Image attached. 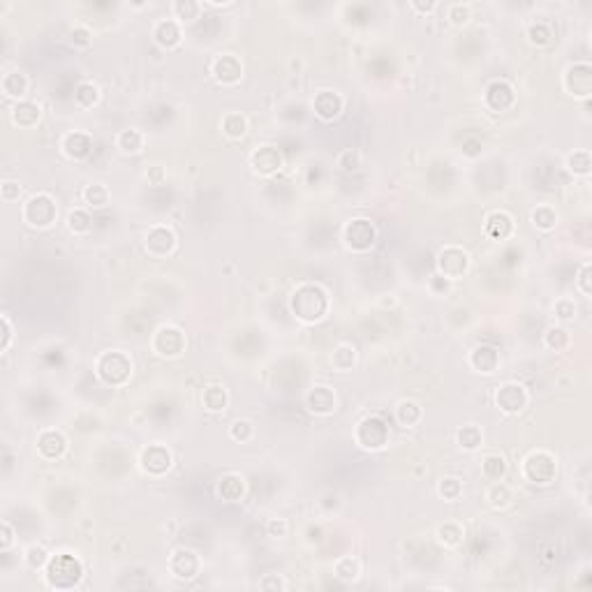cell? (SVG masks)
I'll return each mask as SVG.
<instances>
[{
    "instance_id": "obj_1",
    "label": "cell",
    "mask_w": 592,
    "mask_h": 592,
    "mask_svg": "<svg viewBox=\"0 0 592 592\" xmlns=\"http://www.w3.org/2000/svg\"><path fill=\"white\" fill-rule=\"evenodd\" d=\"M291 315L303 322V324H315L324 320L329 313V294L317 282H301L289 296Z\"/></svg>"
},
{
    "instance_id": "obj_2",
    "label": "cell",
    "mask_w": 592,
    "mask_h": 592,
    "mask_svg": "<svg viewBox=\"0 0 592 592\" xmlns=\"http://www.w3.org/2000/svg\"><path fill=\"white\" fill-rule=\"evenodd\" d=\"M84 576L81 560L72 553H56L49 558V563L44 567V581L46 586L53 590H70L79 586Z\"/></svg>"
},
{
    "instance_id": "obj_3",
    "label": "cell",
    "mask_w": 592,
    "mask_h": 592,
    "mask_svg": "<svg viewBox=\"0 0 592 592\" xmlns=\"http://www.w3.org/2000/svg\"><path fill=\"white\" fill-rule=\"evenodd\" d=\"M96 373L109 386H123L132 377V359L121 350H107L96 361Z\"/></svg>"
},
{
    "instance_id": "obj_4",
    "label": "cell",
    "mask_w": 592,
    "mask_h": 592,
    "mask_svg": "<svg viewBox=\"0 0 592 592\" xmlns=\"http://www.w3.org/2000/svg\"><path fill=\"white\" fill-rule=\"evenodd\" d=\"M21 218L23 223L35 227V230H49L58 218L56 199L46 192H37L33 197H28L26 204L21 206Z\"/></svg>"
},
{
    "instance_id": "obj_5",
    "label": "cell",
    "mask_w": 592,
    "mask_h": 592,
    "mask_svg": "<svg viewBox=\"0 0 592 592\" xmlns=\"http://www.w3.org/2000/svg\"><path fill=\"white\" fill-rule=\"evenodd\" d=\"M520 475L530 484H551L558 475V463L555 456L544 452V449H534L523 459L520 465Z\"/></svg>"
},
{
    "instance_id": "obj_6",
    "label": "cell",
    "mask_w": 592,
    "mask_h": 592,
    "mask_svg": "<svg viewBox=\"0 0 592 592\" xmlns=\"http://www.w3.org/2000/svg\"><path fill=\"white\" fill-rule=\"evenodd\" d=\"M354 442L366 452H380L389 445V426L380 416H366L354 428Z\"/></svg>"
},
{
    "instance_id": "obj_7",
    "label": "cell",
    "mask_w": 592,
    "mask_h": 592,
    "mask_svg": "<svg viewBox=\"0 0 592 592\" xmlns=\"http://www.w3.org/2000/svg\"><path fill=\"white\" fill-rule=\"evenodd\" d=\"M151 347H153V352L157 354V357H162V359H176V357H180V354L185 352L188 338H185V334H183V331H180L178 327H173V324H162V327L153 334Z\"/></svg>"
},
{
    "instance_id": "obj_8",
    "label": "cell",
    "mask_w": 592,
    "mask_h": 592,
    "mask_svg": "<svg viewBox=\"0 0 592 592\" xmlns=\"http://www.w3.org/2000/svg\"><path fill=\"white\" fill-rule=\"evenodd\" d=\"M470 271V255L468 250L459 246H447L438 252V273L445 280H461Z\"/></svg>"
},
{
    "instance_id": "obj_9",
    "label": "cell",
    "mask_w": 592,
    "mask_h": 592,
    "mask_svg": "<svg viewBox=\"0 0 592 592\" xmlns=\"http://www.w3.org/2000/svg\"><path fill=\"white\" fill-rule=\"evenodd\" d=\"M377 230L375 225L366 218H354L343 227V241L345 246L354 252H366L375 246Z\"/></svg>"
},
{
    "instance_id": "obj_10",
    "label": "cell",
    "mask_w": 592,
    "mask_h": 592,
    "mask_svg": "<svg viewBox=\"0 0 592 592\" xmlns=\"http://www.w3.org/2000/svg\"><path fill=\"white\" fill-rule=\"evenodd\" d=\"M527 402H530V393L518 382H504L495 389V405L504 414H520Z\"/></svg>"
},
{
    "instance_id": "obj_11",
    "label": "cell",
    "mask_w": 592,
    "mask_h": 592,
    "mask_svg": "<svg viewBox=\"0 0 592 592\" xmlns=\"http://www.w3.org/2000/svg\"><path fill=\"white\" fill-rule=\"evenodd\" d=\"M169 572L173 579H178V581H192L199 576L202 572V560L199 555L195 553V551L190 548H176L173 553L169 555Z\"/></svg>"
},
{
    "instance_id": "obj_12",
    "label": "cell",
    "mask_w": 592,
    "mask_h": 592,
    "mask_svg": "<svg viewBox=\"0 0 592 592\" xmlns=\"http://www.w3.org/2000/svg\"><path fill=\"white\" fill-rule=\"evenodd\" d=\"M144 248L151 257H167L176 250V234L167 225H155L144 236Z\"/></svg>"
},
{
    "instance_id": "obj_13",
    "label": "cell",
    "mask_w": 592,
    "mask_h": 592,
    "mask_svg": "<svg viewBox=\"0 0 592 592\" xmlns=\"http://www.w3.org/2000/svg\"><path fill=\"white\" fill-rule=\"evenodd\" d=\"M305 407L308 412L317 414V416H331L338 409V398L336 391L327 384H315L313 389L305 391Z\"/></svg>"
},
{
    "instance_id": "obj_14",
    "label": "cell",
    "mask_w": 592,
    "mask_h": 592,
    "mask_svg": "<svg viewBox=\"0 0 592 592\" xmlns=\"http://www.w3.org/2000/svg\"><path fill=\"white\" fill-rule=\"evenodd\" d=\"M565 91L574 98H588L592 93V70L588 63H576L565 70Z\"/></svg>"
},
{
    "instance_id": "obj_15",
    "label": "cell",
    "mask_w": 592,
    "mask_h": 592,
    "mask_svg": "<svg viewBox=\"0 0 592 592\" xmlns=\"http://www.w3.org/2000/svg\"><path fill=\"white\" fill-rule=\"evenodd\" d=\"M211 74L218 84L234 86V84H239L243 77V63L239 56H234V53H223V56H218L213 60Z\"/></svg>"
},
{
    "instance_id": "obj_16",
    "label": "cell",
    "mask_w": 592,
    "mask_h": 592,
    "mask_svg": "<svg viewBox=\"0 0 592 592\" xmlns=\"http://www.w3.org/2000/svg\"><path fill=\"white\" fill-rule=\"evenodd\" d=\"M173 456L164 445H148L141 452V470L153 477H162L171 468Z\"/></svg>"
},
{
    "instance_id": "obj_17",
    "label": "cell",
    "mask_w": 592,
    "mask_h": 592,
    "mask_svg": "<svg viewBox=\"0 0 592 592\" xmlns=\"http://www.w3.org/2000/svg\"><path fill=\"white\" fill-rule=\"evenodd\" d=\"M343 109H345V100L341 93H336V91H320L313 100L315 116L327 123L336 121V118L343 114Z\"/></svg>"
},
{
    "instance_id": "obj_18",
    "label": "cell",
    "mask_w": 592,
    "mask_h": 592,
    "mask_svg": "<svg viewBox=\"0 0 592 592\" xmlns=\"http://www.w3.org/2000/svg\"><path fill=\"white\" fill-rule=\"evenodd\" d=\"M250 167L262 176H273L282 167V155L275 146H257L250 153Z\"/></svg>"
},
{
    "instance_id": "obj_19",
    "label": "cell",
    "mask_w": 592,
    "mask_h": 592,
    "mask_svg": "<svg viewBox=\"0 0 592 592\" xmlns=\"http://www.w3.org/2000/svg\"><path fill=\"white\" fill-rule=\"evenodd\" d=\"M67 449V440L60 430L56 428H44L37 435V454L46 461H56L65 454Z\"/></svg>"
},
{
    "instance_id": "obj_20",
    "label": "cell",
    "mask_w": 592,
    "mask_h": 592,
    "mask_svg": "<svg viewBox=\"0 0 592 592\" xmlns=\"http://www.w3.org/2000/svg\"><path fill=\"white\" fill-rule=\"evenodd\" d=\"M484 102L488 109H493V112H507V109L514 107L516 93L507 81H493L484 93Z\"/></svg>"
},
{
    "instance_id": "obj_21",
    "label": "cell",
    "mask_w": 592,
    "mask_h": 592,
    "mask_svg": "<svg viewBox=\"0 0 592 592\" xmlns=\"http://www.w3.org/2000/svg\"><path fill=\"white\" fill-rule=\"evenodd\" d=\"M468 363H470V368L475 370V373H481V375H493L495 370L500 368V352H497L495 347L477 345L475 350L470 352Z\"/></svg>"
},
{
    "instance_id": "obj_22",
    "label": "cell",
    "mask_w": 592,
    "mask_h": 592,
    "mask_svg": "<svg viewBox=\"0 0 592 592\" xmlns=\"http://www.w3.org/2000/svg\"><path fill=\"white\" fill-rule=\"evenodd\" d=\"M153 39L162 49H176L183 39V33H180V23L176 19H160L153 26Z\"/></svg>"
},
{
    "instance_id": "obj_23",
    "label": "cell",
    "mask_w": 592,
    "mask_h": 592,
    "mask_svg": "<svg viewBox=\"0 0 592 592\" xmlns=\"http://www.w3.org/2000/svg\"><path fill=\"white\" fill-rule=\"evenodd\" d=\"M60 148L70 160H84L93 151V139L86 132H67L60 141Z\"/></svg>"
},
{
    "instance_id": "obj_24",
    "label": "cell",
    "mask_w": 592,
    "mask_h": 592,
    "mask_svg": "<svg viewBox=\"0 0 592 592\" xmlns=\"http://www.w3.org/2000/svg\"><path fill=\"white\" fill-rule=\"evenodd\" d=\"M42 118V107L37 105L35 100H19L17 105L12 107V121L19 128H35Z\"/></svg>"
},
{
    "instance_id": "obj_25",
    "label": "cell",
    "mask_w": 592,
    "mask_h": 592,
    "mask_svg": "<svg viewBox=\"0 0 592 592\" xmlns=\"http://www.w3.org/2000/svg\"><path fill=\"white\" fill-rule=\"evenodd\" d=\"M486 234L495 241H504L514 234V218L507 211H495L486 220Z\"/></svg>"
},
{
    "instance_id": "obj_26",
    "label": "cell",
    "mask_w": 592,
    "mask_h": 592,
    "mask_svg": "<svg viewBox=\"0 0 592 592\" xmlns=\"http://www.w3.org/2000/svg\"><path fill=\"white\" fill-rule=\"evenodd\" d=\"M0 88H3L5 98H14V100H26L28 93V77L19 72V70H12V72H5L3 79H0Z\"/></svg>"
},
{
    "instance_id": "obj_27",
    "label": "cell",
    "mask_w": 592,
    "mask_h": 592,
    "mask_svg": "<svg viewBox=\"0 0 592 592\" xmlns=\"http://www.w3.org/2000/svg\"><path fill=\"white\" fill-rule=\"evenodd\" d=\"M216 491L223 500L236 502V500H241L243 493H246V481H243V477H239V475H225L218 479Z\"/></svg>"
},
{
    "instance_id": "obj_28",
    "label": "cell",
    "mask_w": 592,
    "mask_h": 592,
    "mask_svg": "<svg viewBox=\"0 0 592 592\" xmlns=\"http://www.w3.org/2000/svg\"><path fill=\"white\" fill-rule=\"evenodd\" d=\"M511 500H514V493H511V488L504 484V481H491V486L486 488V502L488 507L493 509H507Z\"/></svg>"
},
{
    "instance_id": "obj_29",
    "label": "cell",
    "mask_w": 592,
    "mask_h": 592,
    "mask_svg": "<svg viewBox=\"0 0 592 592\" xmlns=\"http://www.w3.org/2000/svg\"><path fill=\"white\" fill-rule=\"evenodd\" d=\"M423 409L416 400H400L396 405V421L402 426V428H414L416 423L421 421Z\"/></svg>"
},
{
    "instance_id": "obj_30",
    "label": "cell",
    "mask_w": 592,
    "mask_h": 592,
    "mask_svg": "<svg viewBox=\"0 0 592 592\" xmlns=\"http://www.w3.org/2000/svg\"><path fill=\"white\" fill-rule=\"evenodd\" d=\"M144 134L139 130H121L116 134V148L125 155H137L144 148Z\"/></svg>"
},
{
    "instance_id": "obj_31",
    "label": "cell",
    "mask_w": 592,
    "mask_h": 592,
    "mask_svg": "<svg viewBox=\"0 0 592 592\" xmlns=\"http://www.w3.org/2000/svg\"><path fill=\"white\" fill-rule=\"evenodd\" d=\"M334 576L341 579L343 583H354L361 576V563L354 555H343L336 560L334 565Z\"/></svg>"
},
{
    "instance_id": "obj_32",
    "label": "cell",
    "mask_w": 592,
    "mask_h": 592,
    "mask_svg": "<svg viewBox=\"0 0 592 592\" xmlns=\"http://www.w3.org/2000/svg\"><path fill=\"white\" fill-rule=\"evenodd\" d=\"M202 402L204 407L209 409V412H223L227 407V402H230V396H227V389L220 384H211L204 389L202 393Z\"/></svg>"
},
{
    "instance_id": "obj_33",
    "label": "cell",
    "mask_w": 592,
    "mask_h": 592,
    "mask_svg": "<svg viewBox=\"0 0 592 592\" xmlns=\"http://www.w3.org/2000/svg\"><path fill=\"white\" fill-rule=\"evenodd\" d=\"M220 128H223V134L230 139H243L248 132V121L246 116L239 114V112H230L223 116V123H220Z\"/></svg>"
},
{
    "instance_id": "obj_34",
    "label": "cell",
    "mask_w": 592,
    "mask_h": 592,
    "mask_svg": "<svg viewBox=\"0 0 592 592\" xmlns=\"http://www.w3.org/2000/svg\"><path fill=\"white\" fill-rule=\"evenodd\" d=\"M331 363H334L336 370H341V373H347V370L354 368V363H357V347L352 343H341L331 354Z\"/></svg>"
},
{
    "instance_id": "obj_35",
    "label": "cell",
    "mask_w": 592,
    "mask_h": 592,
    "mask_svg": "<svg viewBox=\"0 0 592 592\" xmlns=\"http://www.w3.org/2000/svg\"><path fill=\"white\" fill-rule=\"evenodd\" d=\"M481 472L488 481H500L507 475V461H504L502 454H488L484 461H481Z\"/></svg>"
},
{
    "instance_id": "obj_36",
    "label": "cell",
    "mask_w": 592,
    "mask_h": 592,
    "mask_svg": "<svg viewBox=\"0 0 592 592\" xmlns=\"http://www.w3.org/2000/svg\"><path fill=\"white\" fill-rule=\"evenodd\" d=\"M74 102L81 109H93L100 102V88L93 81H81L74 88Z\"/></svg>"
},
{
    "instance_id": "obj_37",
    "label": "cell",
    "mask_w": 592,
    "mask_h": 592,
    "mask_svg": "<svg viewBox=\"0 0 592 592\" xmlns=\"http://www.w3.org/2000/svg\"><path fill=\"white\" fill-rule=\"evenodd\" d=\"M81 197H84V202L88 204V206L102 209V206H107V204H109V197H112V195H109V188L105 183H91V185L84 188Z\"/></svg>"
},
{
    "instance_id": "obj_38",
    "label": "cell",
    "mask_w": 592,
    "mask_h": 592,
    "mask_svg": "<svg viewBox=\"0 0 592 592\" xmlns=\"http://www.w3.org/2000/svg\"><path fill=\"white\" fill-rule=\"evenodd\" d=\"M532 225L537 227V230H541V232H551V230H555V225H558V213L553 206H548V204H544V206H537L532 211Z\"/></svg>"
},
{
    "instance_id": "obj_39",
    "label": "cell",
    "mask_w": 592,
    "mask_h": 592,
    "mask_svg": "<svg viewBox=\"0 0 592 592\" xmlns=\"http://www.w3.org/2000/svg\"><path fill=\"white\" fill-rule=\"evenodd\" d=\"M438 541L447 548H456L463 544V527L459 523H445L438 527Z\"/></svg>"
},
{
    "instance_id": "obj_40",
    "label": "cell",
    "mask_w": 592,
    "mask_h": 592,
    "mask_svg": "<svg viewBox=\"0 0 592 592\" xmlns=\"http://www.w3.org/2000/svg\"><path fill=\"white\" fill-rule=\"evenodd\" d=\"M456 438H459V445H461L463 449H468V452H475V449L481 447V442H484V435H481L479 426H475V423L463 426Z\"/></svg>"
},
{
    "instance_id": "obj_41",
    "label": "cell",
    "mask_w": 592,
    "mask_h": 592,
    "mask_svg": "<svg viewBox=\"0 0 592 592\" xmlns=\"http://www.w3.org/2000/svg\"><path fill=\"white\" fill-rule=\"evenodd\" d=\"M202 5L199 3H192V0H176V3L171 5V14L173 19L178 23H185V21H195L197 14H199Z\"/></svg>"
},
{
    "instance_id": "obj_42",
    "label": "cell",
    "mask_w": 592,
    "mask_h": 592,
    "mask_svg": "<svg viewBox=\"0 0 592 592\" xmlns=\"http://www.w3.org/2000/svg\"><path fill=\"white\" fill-rule=\"evenodd\" d=\"M590 167H592V162H590V153L588 151H576V153L567 155V169L574 171V173H579V176H588Z\"/></svg>"
},
{
    "instance_id": "obj_43",
    "label": "cell",
    "mask_w": 592,
    "mask_h": 592,
    "mask_svg": "<svg viewBox=\"0 0 592 592\" xmlns=\"http://www.w3.org/2000/svg\"><path fill=\"white\" fill-rule=\"evenodd\" d=\"M438 493L440 497H445L447 502H456L459 497L463 495V484H461V479H456V477H445L438 484Z\"/></svg>"
},
{
    "instance_id": "obj_44",
    "label": "cell",
    "mask_w": 592,
    "mask_h": 592,
    "mask_svg": "<svg viewBox=\"0 0 592 592\" xmlns=\"http://www.w3.org/2000/svg\"><path fill=\"white\" fill-rule=\"evenodd\" d=\"M67 227H70V232H74V234H88L93 227V218L86 211L77 209L67 216Z\"/></svg>"
},
{
    "instance_id": "obj_45",
    "label": "cell",
    "mask_w": 592,
    "mask_h": 592,
    "mask_svg": "<svg viewBox=\"0 0 592 592\" xmlns=\"http://www.w3.org/2000/svg\"><path fill=\"white\" fill-rule=\"evenodd\" d=\"M544 343H546L548 350L560 352V350H565V347L570 345V334H567L563 327H551L546 331V336H544Z\"/></svg>"
},
{
    "instance_id": "obj_46",
    "label": "cell",
    "mask_w": 592,
    "mask_h": 592,
    "mask_svg": "<svg viewBox=\"0 0 592 592\" xmlns=\"http://www.w3.org/2000/svg\"><path fill=\"white\" fill-rule=\"evenodd\" d=\"M230 438L236 440V442H250L252 438H255V423L248 421V419L234 421L232 428H230Z\"/></svg>"
},
{
    "instance_id": "obj_47",
    "label": "cell",
    "mask_w": 592,
    "mask_h": 592,
    "mask_svg": "<svg viewBox=\"0 0 592 592\" xmlns=\"http://www.w3.org/2000/svg\"><path fill=\"white\" fill-rule=\"evenodd\" d=\"M361 162H363V157L359 151H354V148H345V151L336 157V164L343 171H357L361 167Z\"/></svg>"
},
{
    "instance_id": "obj_48",
    "label": "cell",
    "mask_w": 592,
    "mask_h": 592,
    "mask_svg": "<svg viewBox=\"0 0 592 592\" xmlns=\"http://www.w3.org/2000/svg\"><path fill=\"white\" fill-rule=\"evenodd\" d=\"M26 565L30 567V570H44L46 567V563H49V553H46V551L42 548V546H30L28 551H26Z\"/></svg>"
},
{
    "instance_id": "obj_49",
    "label": "cell",
    "mask_w": 592,
    "mask_h": 592,
    "mask_svg": "<svg viewBox=\"0 0 592 592\" xmlns=\"http://www.w3.org/2000/svg\"><path fill=\"white\" fill-rule=\"evenodd\" d=\"M527 37H530L532 44L544 46L551 42V28L544 26V23H534V26H530V30H527Z\"/></svg>"
},
{
    "instance_id": "obj_50",
    "label": "cell",
    "mask_w": 592,
    "mask_h": 592,
    "mask_svg": "<svg viewBox=\"0 0 592 592\" xmlns=\"http://www.w3.org/2000/svg\"><path fill=\"white\" fill-rule=\"evenodd\" d=\"M555 317L558 320H563V322H567V320H572L574 315H576V305H574V301L572 298H567V296H563V298H558L555 301Z\"/></svg>"
},
{
    "instance_id": "obj_51",
    "label": "cell",
    "mask_w": 592,
    "mask_h": 592,
    "mask_svg": "<svg viewBox=\"0 0 592 592\" xmlns=\"http://www.w3.org/2000/svg\"><path fill=\"white\" fill-rule=\"evenodd\" d=\"M449 19H452L454 23H465L470 19V7L468 5H463V3H454V5H449Z\"/></svg>"
},
{
    "instance_id": "obj_52",
    "label": "cell",
    "mask_w": 592,
    "mask_h": 592,
    "mask_svg": "<svg viewBox=\"0 0 592 592\" xmlns=\"http://www.w3.org/2000/svg\"><path fill=\"white\" fill-rule=\"evenodd\" d=\"M21 195V188L17 180H5L3 185H0V197H3V202H17Z\"/></svg>"
},
{
    "instance_id": "obj_53",
    "label": "cell",
    "mask_w": 592,
    "mask_h": 592,
    "mask_svg": "<svg viewBox=\"0 0 592 592\" xmlns=\"http://www.w3.org/2000/svg\"><path fill=\"white\" fill-rule=\"evenodd\" d=\"M576 287L581 289V294L583 296H590V264H583L581 266V273H579V278H576Z\"/></svg>"
},
{
    "instance_id": "obj_54",
    "label": "cell",
    "mask_w": 592,
    "mask_h": 592,
    "mask_svg": "<svg viewBox=\"0 0 592 592\" xmlns=\"http://www.w3.org/2000/svg\"><path fill=\"white\" fill-rule=\"evenodd\" d=\"M0 327H3V343H0V350L7 352V350H10V345H12V322H10L7 315L0 317Z\"/></svg>"
},
{
    "instance_id": "obj_55",
    "label": "cell",
    "mask_w": 592,
    "mask_h": 592,
    "mask_svg": "<svg viewBox=\"0 0 592 592\" xmlns=\"http://www.w3.org/2000/svg\"><path fill=\"white\" fill-rule=\"evenodd\" d=\"M70 35H72V42H74L77 46H88V44H91V30H88V28L77 26Z\"/></svg>"
},
{
    "instance_id": "obj_56",
    "label": "cell",
    "mask_w": 592,
    "mask_h": 592,
    "mask_svg": "<svg viewBox=\"0 0 592 592\" xmlns=\"http://www.w3.org/2000/svg\"><path fill=\"white\" fill-rule=\"evenodd\" d=\"M259 588H264V590H278L280 588L282 590V588H287V583L282 579H278L275 574H268L262 579V583H259Z\"/></svg>"
},
{
    "instance_id": "obj_57",
    "label": "cell",
    "mask_w": 592,
    "mask_h": 592,
    "mask_svg": "<svg viewBox=\"0 0 592 592\" xmlns=\"http://www.w3.org/2000/svg\"><path fill=\"white\" fill-rule=\"evenodd\" d=\"M3 539H0V548L3 551H10V546L14 544V530H12V525H10V520H3Z\"/></svg>"
},
{
    "instance_id": "obj_58",
    "label": "cell",
    "mask_w": 592,
    "mask_h": 592,
    "mask_svg": "<svg viewBox=\"0 0 592 592\" xmlns=\"http://www.w3.org/2000/svg\"><path fill=\"white\" fill-rule=\"evenodd\" d=\"M268 530H271V532H278V534L282 537V534L287 532V523H285V520H278V523H275V520H271V523H268Z\"/></svg>"
},
{
    "instance_id": "obj_59",
    "label": "cell",
    "mask_w": 592,
    "mask_h": 592,
    "mask_svg": "<svg viewBox=\"0 0 592 592\" xmlns=\"http://www.w3.org/2000/svg\"><path fill=\"white\" fill-rule=\"evenodd\" d=\"M414 10H421V12H430V10H435V3H428V5H419V3H412Z\"/></svg>"
}]
</instances>
